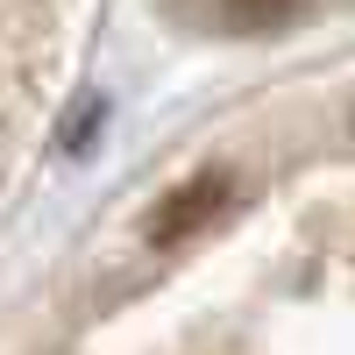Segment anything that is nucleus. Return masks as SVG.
<instances>
[{"mask_svg":"<svg viewBox=\"0 0 355 355\" xmlns=\"http://www.w3.org/2000/svg\"><path fill=\"white\" fill-rule=\"evenodd\" d=\"M227 15H234V21H249V28H263L270 15H284V0H227Z\"/></svg>","mask_w":355,"mask_h":355,"instance_id":"7ed1b4c3","label":"nucleus"},{"mask_svg":"<svg viewBox=\"0 0 355 355\" xmlns=\"http://www.w3.org/2000/svg\"><path fill=\"white\" fill-rule=\"evenodd\" d=\"M220 199H227V178L220 171H199V178H185V185H178L157 214H150V242L157 249H178V242H192V234L206 227L220 214Z\"/></svg>","mask_w":355,"mask_h":355,"instance_id":"f257e3e1","label":"nucleus"},{"mask_svg":"<svg viewBox=\"0 0 355 355\" xmlns=\"http://www.w3.org/2000/svg\"><path fill=\"white\" fill-rule=\"evenodd\" d=\"M100 121H107V107H100V100H85V107L71 114V128H64V150H85V135H93Z\"/></svg>","mask_w":355,"mask_h":355,"instance_id":"f03ea898","label":"nucleus"}]
</instances>
